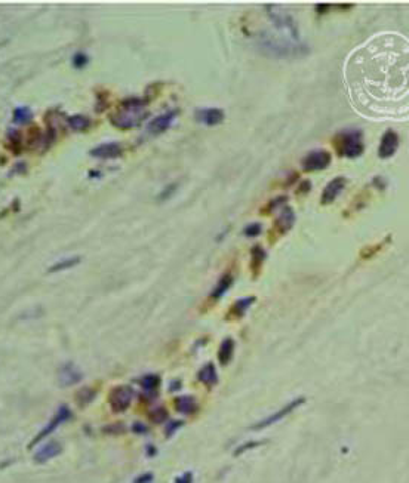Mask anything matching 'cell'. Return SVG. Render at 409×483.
<instances>
[{"mask_svg":"<svg viewBox=\"0 0 409 483\" xmlns=\"http://www.w3.org/2000/svg\"><path fill=\"white\" fill-rule=\"evenodd\" d=\"M347 88L354 107L371 119L409 116V42L402 36L371 39L347 61Z\"/></svg>","mask_w":409,"mask_h":483,"instance_id":"cell-1","label":"cell"},{"mask_svg":"<svg viewBox=\"0 0 409 483\" xmlns=\"http://www.w3.org/2000/svg\"><path fill=\"white\" fill-rule=\"evenodd\" d=\"M147 116H149L147 101L143 99V98L132 97L125 99L120 104V107L110 117V120L116 128L126 130V129H132L138 126Z\"/></svg>","mask_w":409,"mask_h":483,"instance_id":"cell-2","label":"cell"},{"mask_svg":"<svg viewBox=\"0 0 409 483\" xmlns=\"http://www.w3.org/2000/svg\"><path fill=\"white\" fill-rule=\"evenodd\" d=\"M258 45L265 55H271L276 58H295L306 57L309 54V46L301 43H292L285 39L279 40L270 34H261L258 39Z\"/></svg>","mask_w":409,"mask_h":483,"instance_id":"cell-3","label":"cell"},{"mask_svg":"<svg viewBox=\"0 0 409 483\" xmlns=\"http://www.w3.org/2000/svg\"><path fill=\"white\" fill-rule=\"evenodd\" d=\"M337 153L343 157L357 159L363 154V133L360 130H343L332 141Z\"/></svg>","mask_w":409,"mask_h":483,"instance_id":"cell-4","label":"cell"},{"mask_svg":"<svg viewBox=\"0 0 409 483\" xmlns=\"http://www.w3.org/2000/svg\"><path fill=\"white\" fill-rule=\"evenodd\" d=\"M133 399V390L129 386H117L114 387L110 393L108 402L114 412H125L130 406Z\"/></svg>","mask_w":409,"mask_h":483,"instance_id":"cell-5","label":"cell"},{"mask_svg":"<svg viewBox=\"0 0 409 483\" xmlns=\"http://www.w3.org/2000/svg\"><path fill=\"white\" fill-rule=\"evenodd\" d=\"M331 160H332V157H331L329 151H326V150H313L303 159L301 165H303V171L313 172V171H322V169L328 168Z\"/></svg>","mask_w":409,"mask_h":483,"instance_id":"cell-6","label":"cell"},{"mask_svg":"<svg viewBox=\"0 0 409 483\" xmlns=\"http://www.w3.org/2000/svg\"><path fill=\"white\" fill-rule=\"evenodd\" d=\"M70 417H71L70 409H68V408H65V406H61V408L57 411V414L52 417V419L49 421V424H48V425H46V427H45V428H43V430H42V431H40L34 439H33V442L30 443V448L34 446L36 443H39L40 440H43L45 437H48L51 433H54V431H55V430H57L63 422H65L67 419L70 418Z\"/></svg>","mask_w":409,"mask_h":483,"instance_id":"cell-7","label":"cell"},{"mask_svg":"<svg viewBox=\"0 0 409 483\" xmlns=\"http://www.w3.org/2000/svg\"><path fill=\"white\" fill-rule=\"evenodd\" d=\"M399 135L394 132V130H387L382 138H381V142H379V147H378V156L379 159H390L396 154L397 148H399Z\"/></svg>","mask_w":409,"mask_h":483,"instance_id":"cell-8","label":"cell"},{"mask_svg":"<svg viewBox=\"0 0 409 483\" xmlns=\"http://www.w3.org/2000/svg\"><path fill=\"white\" fill-rule=\"evenodd\" d=\"M122 154H123V145L120 142H104V144H99L98 147H95L91 151L92 157L102 159V160L117 159Z\"/></svg>","mask_w":409,"mask_h":483,"instance_id":"cell-9","label":"cell"},{"mask_svg":"<svg viewBox=\"0 0 409 483\" xmlns=\"http://www.w3.org/2000/svg\"><path fill=\"white\" fill-rule=\"evenodd\" d=\"M346 184V177H337V178H334L332 181H329V183L326 184V187L323 189V192H322L320 203H322V205H329V203H332V202L337 199V196L344 190Z\"/></svg>","mask_w":409,"mask_h":483,"instance_id":"cell-10","label":"cell"},{"mask_svg":"<svg viewBox=\"0 0 409 483\" xmlns=\"http://www.w3.org/2000/svg\"><path fill=\"white\" fill-rule=\"evenodd\" d=\"M303 403H304V399H301V397L295 399L294 402H291V403L285 405L284 408H282L279 412H276V414H273L271 417L262 419V421H259L258 424L252 425V430H261V428H265V427H268V425H271V424H275V422L281 421V419L285 418L286 415H289L294 409H297V408H298L300 405H303Z\"/></svg>","mask_w":409,"mask_h":483,"instance_id":"cell-11","label":"cell"},{"mask_svg":"<svg viewBox=\"0 0 409 483\" xmlns=\"http://www.w3.org/2000/svg\"><path fill=\"white\" fill-rule=\"evenodd\" d=\"M175 119H177V111H166L163 114H159L158 117H155L147 125V132L150 135H160L171 128V125L174 123Z\"/></svg>","mask_w":409,"mask_h":483,"instance_id":"cell-12","label":"cell"},{"mask_svg":"<svg viewBox=\"0 0 409 483\" xmlns=\"http://www.w3.org/2000/svg\"><path fill=\"white\" fill-rule=\"evenodd\" d=\"M225 114L220 108H202L196 111V120L205 126H217L224 122Z\"/></svg>","mask_w":409,"mask_h":483,"instance_id":"cell-13","label":"cell"},{"mask_svg":"<svg viewBox=\"0 0 409 483\" xmlns=\"http://www.w3.org/2000/svg\"><path fill=\"white\" fill-rule=\"evenodd\" d=\"M58 377H60L61 386L67 387L77 384V383L83 378V374H82V372L79 371V368L74 366L73 363H65L64 366H61Z\"/></svg>","mask_w":409,"mask_h":483,"instance_id":"cell-14","label":"cell"},{"mask_svg":"<svg viewBox=\"0 0 409 483\" xmlns=\"http://www.w3.org/2000/svg\"><path fill=\"white\" fill-rule=\"evenodd\" d=\"M60 452H61V445H60V443H57V442H49V443H46L43 448H40L39 451L36 452L34 461L39 462V464H43V462L52 459L54 456H57Z\"/></svg>","mask_w":409,"mask_h":483,"instance_id":"cell-15","label":"cell"},{"mask_svg":"<svg viewBox=\"0 0 409 483\" xmlns=\"http://www.w3.org/2000/svg\"><path fill=\"white\" fill-rule=\"evenodd\" d=\"M175 409L180 414L191 415L197 411V403L191 396H180L175 399Z\"/></svg>","mask_w":409,"mask_h":483,"instance_id":"cell-16","label":"cell"},{"mask_svg":"<svg viewBox=\"0 0 409 483\" xmlns=\"http://www.w3.org/2000/svg\"><path fill=\"white\" fill-rule=\"evenodd\" d=\"M199 380H200L203 384H206V386H214V384H217L218 375H217L215 366H214L212 363L203 366V368L200 369V372H199Z\"/></svg>","mask_w":409,"mask_h":483,"instance_id":"cell-17","label":"cell"},{"mask_svg":"<svg viewBox=\"0 0 409 483\" xmlns=\"http://www.w3.org/2000/svg\"><path fill=\"white\" fill-rule=\"evenodd\" d=\"M67 125L71 128V130H74V132H82V130H86V129L91 126V120H89V117H86V116L74 114V116H70V117L67 119Z\"/></svg>","mask_w":409,"mask_h":483,"instance_id":"cell-18","label":"cell"},{"mask_svg":"<svg viewBox=\"0 0 409 483\" xmlns=\"http://www.w3.org/2000/svg\"><path fill=\"white\" fill-rule=\"evenodd\" d=\"M231 285H233V276H231V274H224V276L220 279V282L217 283V286H215L214 290H212L211 298H212V299H215V301H217V299H220L221 296H222L227 290L231 288Z\"/></svg>","mask_w":409,"mask_h":483,"instance_id":"cell-19","label":"cell"},{"mask_svg":"<svg viewBox=\"0 0 409 483\" xmlns=\"http://www.w3.org/2000/svg\"><path fill=\"white\" fill-rule=\"evenodd\" d=\"M294 220H295L294 211L291 208H285V209H282V212H281V215H279V218L276 221V227L281 230V233H285L292 227Z\"/></svg>","mask_w":409,"mask_h":483,"instance_id":"cell-20","label":"cell"},{"mask_svg":"<svg viewBox=\"0 0 409 483\" xmlns=\"http://www.w3.org/2000/svg\"><path fill=\"white\" fill-rule=\"evenodd\" d=\"M233 352H234V341L231 338H225L221 344L220 352H218V357H220V362L222 365H227L231 360Z\"/></svg>","mask_w":409,"mask_h":483,"instance_id":"cell-21","label":"cell"},{"mask_svg":"<svg viewBox=\"0 0 409 483\" xmlns=\"http://www.w3.org/2000/svg\"><path fill=\"white\" fill-rule=\"evenodd\" d=\"M253 302H255V296H248V298H242V299L236 301V304L231 307V314L234 317H242L249 310V307Z\"/></svg>","mask_w":409,"mask_h":483,"instance_id":"cell-22","label":"cell"},{"mask_svg":"<svg viewBox=\"0 0 409 483\" xmlns=\"http://www.w3.org/2000/svg\"><path fill=\"white\" fill-rule=\"evenodd\" d=\"M12 120L17 123V125H27L30 123L33 120V113L32 110L29 107H18L14 110V114H12Z\"/></svg>","mask_w":409,"mask_h":483,"instance_id":"cell-23","label":"cell"},{"mask_svg":"<svg viewBox=\"0 0 409 483\" xmlns=\"http://www.w3.org/2000/svg\"><path fill=\"white\" fill-rule=\"evenodd\" d=\"M159 383H160L159 377L158 375H153V374L146 375V377H143V378L140 380V384L144 388V393H146V394H150V396H156V394H153V393L156 391Z\"/></svg>","mask_w":409,"mask_h":483,"instance_id":"cell-24","label":"cell"},{"mask_svg":"<svg viewBox=\"0 0 409 483\" xmlns=\"http://www.w3.org/2000/svg\"><path fill=\"white\" fill-rule=\"evenodd\" d=\"M79 262H80V258L79 257L64 258V259H60L58 262H55V264L49 268V273H58V271H64V270L73 268V267H76Z\"/></svg>","mask_w":409,"mask_h":483,"instance_id":"cell-25","label":"cell"},{"mask_svg":"<svg viewBox=\"0 0 409 483\" xmlns=\"http://www.w3.org/2000/svg\"><path fill=\"white\" fill-rule=\"evenodd\" d=\"M264 259H265L264 249H262L261 246H255V248L252 249V268L258 271L259 267H261V264L264 262Z\"/></svg>","mask_w":409,"mask_h":483,"instance_id":"cell-26","label":"cell"},{"mask_svg":"<svg viewBox=\"0 0 409 483\" xmlns=\"http://www.w3.org/2000/svg\"><path fill=\"white\" fill-rule=\"evenodd\" d=\"M94 397L95 390L89 388V387H85V388H82V390L77 393L76 400L79 402V405H88V403H91V400H92Z\"/></svg>","mask_w":409,"mask_h":483,"instance_id":"cell-27","label":"cell"},{"mask_svg":"<svg viewBox=\"0 0 409 483\" xmlns=\"http://www.w3.org/2000/svg\"><path fill=\"white\" fill-rule=\"evenodd\" d=\"M166 418H168V412H166V409H165V408H162V406L155 408V409L150 412V419H152L153 422H156V424L163 422Z\"/></svg>","mask_w":409,"mask_h":483,"instance_id":"cell-28","label":"cell"},{"mask_svg":"<svg viewBox=\"0 0 409 483\" xmlns=\"http://www.w3.org/2000/svg\"><path fill=\"white\" fill-rule=\"evenodd\" d=\"M86 63H88V57H86L85 54H76V55H74V58H73V65H74L76 68H82V67H85Z\"/></svg>","mask_w":409,"mask_h":483,"instance_id":"cell-29","label":"cell"},{"mask_svg":"<svg viewBox=\"0 0 409 483\" xmlns=\"http://www.w3.org/2000/svg\"><path fill=\"white\" fill-rule=\"evenodd\" d=\"M261 230H262L261 224H251V226H248L245 228V234H246L248 237H255V236H258V234L261 233Z\"/></svg>","mask_w":409,"mask_h":483,"instance_id":"cell-30","label":"cell"},{"mask_svg":"<svg viewBox=\"0 0 409 483\" xmlns=\"http://www.w3.org/2000/svg\"><path fill=\"white\" fill-rule=\"evenodd\" d=\"M181 425H183V421H174V422H171V424L168 425V428H166V436L171 437Z\"/></svg>","mask_w":409,"mask_h":483,"instance_id":"cell-31","label":"cell"},{"mask_svg":"<svg viewBox=\"0 0 409 483\" xmlns=\"http://www.w3.org/2000/svg\"><path fill=\"white\" fill-rule=\"evenodd\" d=\"M261 443H258V442H249V443H246V445H243V446H240L237 451H236V455H240L242 452H246L248 449H252V448H256V446H259Z\"/></svg>","mask_w":409,"mask_h":483,"instance_id":"cell-32","label":"cell"},{"mask_svg":"<svg viewBox=\"0 0 409 483\" xmlns=\"http://www.w3.org/2000/svg\"><path fill=\"white\" fill-rule=\"evenodd\" d=\"M175 187H177L175 184H172V186H169V187H166V190H163V192H162V194L159 196V199H160V200H163V199L166 200V199H168V197H169L171 194H172V193H174V192H175Z\"/></svg>","mask_w":409,"mask_h":483,"instance_id":"cell-33","label":"cell"},{"mask_svg":"<svg viewBox=\"0 0 409 483\" xmlns=\"http://www.w3.org/2000/svg\"><path fill=\"white\" fill-rule=\"evenodd\" d=\"M153 482V474L147 473V474H143L140 477H137V480L133 483H152Z\"/></svg>","mask_w":409,"mask_h":483,"instance_id":"cell-34","label":"cell"},{"mask_svg":"<svg viewBox=\"0 0 409 483\" xmlns=\"http://www.w3.org/2000/svg\"><path fill=\"white\" fill-rule=\"evenodd\" d=\"M193 482V476H191V473H186L184 476H181V477H178L177 480H175V483H191Z\"/></svg>","mask_w":409,"mask_h":483,"instance_id":"cell-35","label":"cell"},{"mask_svg":"<svg viewBox=\"0 0 409 483\" xmlns=\"http://www.w3.org/2000/svg\"><path fill=\"white\" fill-rule=\"evenodd\" d=\"M329 8V5H326V3H317L316 5V11L319 12V14H325V12H328L326 9Z\"/></svg>","mask_w":409,"mask_h":483,"instance_id":"cell-36","label":"cell"},{"mask_svg":"<svg viewBox=\"0 0 409 483\" xmlns=\"http://www.w3.org/2000/svg\"><path fill=\"white\" fill-rule=\"evenodd\" d=\"M133 431H135V433H146L147 428H146L143 424H135V425H133Z\"/></svg>","mask_w":409,"mask_h":483,"instance_id":"cell-37","label":"cell"},{"mask_svg":"<svg viewBox=\"0 0 409 483\" xmlns=\"http://www.w3.org/2000/svg\"><path fill=\"white\" fill-rule=\"evenodd\" d=\"M309 189H310V183L309 181H304L301 186H300V190H298V193H301V192H309Z\"/></svg>","mask_w":409,"mask_h":483,"instance_id":"cell-38","label":"cell"}]
</instances>
